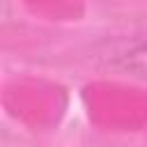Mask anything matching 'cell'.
Instances as JSON below:
<instances>
[{
	"mask_svg": "<svg viewBox=\"0 0 147 147\" xmlns=\"http://www.w3.org/2000/svg\"><path fill=\"white\" fill-rule=\"evenodd\" d=\"M115 64L122 71H129V74L140 76V78H147V39L133 44L131 48H126L115 60Z\"/></svg>",
	"mask_w": 147,
	"mask_h": 147,
	"instance_id": "6da1fadb",
	"label": "cell"
}]
</instances>
